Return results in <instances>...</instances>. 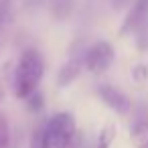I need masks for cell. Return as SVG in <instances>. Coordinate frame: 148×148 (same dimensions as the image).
Instances as JSON below:
<instances>
[{
	"label": "cell",
	"mask_w": 148,
	"mask_h": 148,
	"mask_svg": "<svg viewBox=\"0 0 148 148\" xmlns=\"http://www.w3.org/2000/svg\"><path fill=\"white\" fill-rule=\"evenodd\" d=\"M45 75V61L37 49H27L16 65L14 73V95L18 99L29 97L33 91H37L41 79Z\"/></svg>",
	"instance_id": "6da1fadb"
},
{
	"label": "cell",
	"mask_w": 148,
	"mask_h": 148,
	"mask_svg": "<svg viewBox=\"0 0 148 148\" xmlns=\"http://www.w3.org/2000/svg\"><path fill=\"white\" fill-rule=\"evenodd\" d=\"M29 148H47L45 144V138H43V126L35 128L33 130V136H31V146Z\"/></svg>",
	"instance_id": "30bf717a"
},
{
	"label": "cell",
	"mask_w": 148,
	"mask_h": 148,
	"mask_svg": "<svg viewBox=\"0 0 148 148\" xmlns=\"http://www.w3.org/2000/svg\"><path fill=\"white\" fill-rule=\"evenodd\" d=\"M148 132V106L144 101H140L134 108V120L130 124V134L132 138H140Z\"/></svg>",
	"instance_id": "52a82bcc"
},
{
	"label": "cell",
	"mask_w": 148,
	"mask_h": 148,
	"mask_svg": "<svg viewBox=\"0 0 148 148\" xmlns=\"http://www.w3.org/2000/svg\"><path fill=\"white\" fill-rule=\"evenodd\" d=\"M114 138H116V126L108 124L106 128H101V132L97 136V148H112Z\"/></svg>",
	"instance_id": "ba28073f"
},
{
	"label": "cell",
	"mask_w": 148,
	"mask_h": 148,
	"mask_svg": "<svg viewBox=\"0 0 148 148\" xmlns=\"http://www.w3.org/2000/svg\"><path fill=\"white\" fill-rule=\"evenodd\" d=\"M138 148H148V140H146V142H142V144H138Z\"/></svg>",
	"instance_id": "9a60e30c"
},
{
	"label": "cell",
	"mask_w": 148,
	"mask_h": 148,
	"mask_svg": "<svg viewBox=\"0 0 148 148\" xmlns=\"http://www.w3.org/2000/svg\"><path fill=\"white\" fill-rule=\"evenodd\" d=\"M0 97H2V89H0Z\"/></svg>",
	"instance_id": "2e32d148"
},
{
	"label": "cell",
	"mask_w": 148,
	"mask_h": 148,
	"mask_svg": "<svg viewBox=\"0 0 148 148\" xmlns=\"http://www.w3.org/2000/svg\"><path fill=\"white\" fill-rule=\"evenodd\" d=\"M128 2H130V0H112V8L114 10H120V8L128 6Z\"/></svg>",
	"instance_id": "5bb4252c"
},
{
	"label": "cell",
	"mask_w": 148,
	"mask_h": 148,
	"mask_svg": "<svg viewBox=\"0 0 148 148\" xmlns=\"http://www.w3.org/2000/svg\"><path fill=\"white\" fill-rule=\"evenodd\" d=\"M75 134H77V124L71 112H59L43 126V138L47 148H59L67 144Z\"/></svg>",
	"instance_id": "7a4b0ae2"
},
{
	"label": "cell",
	"mask_w": 148,
	"mask_h": 148,
	"mask_svg": "<svg viewBox=\"0 0 148 148\" xmlns=\"http://www.w3.org/2000/svg\"><path fill=\"white\" fill-rule=\"evenodd\" d=\"M81 69H83V53L77 55V57H73V59H69V61L59 69L57 85H59V87H67L69 83H73V81L77 79V75L81 73Z\"/></svg>",
	"instance_id": "8992f818"
},
{
	"label": "cell",
	"mask_w": 148,
	"mask_h": 148,
	"mask_svg": "<svg viewBox=\"0 0 148 148\" xmlns=\"http://www.w3.org/2000/svg\"><path fill=\"white\" fill-rule=\"evenodd\" d=\"M132 77L136 79V81H146V77H148V69L144 67V65H138V67H134V71H132Z\"/></svg>",
	"instance_id": "4fadbf2b"
},
{
	"label": "cell",
	"mask_w": 148,
	"mask_h": 148,
	"mask_svg": "<svg viewBox=\"0 0 148 148\" xmlns=\"http://www.w3.org/2000/svg\"><path fill=\"white\" fill-rule=\"evenodd\" d=\"M95 93H97V97L110 108V110H114L116 114H128L130 112V108H132V103H130V99L126 97V93H122L120 89H116L114 85H110V83H101V85H97L95 87Z\"/></svg>",
	"instance_id": "277c9868"
},
{
	"label": "cell",
	"mask_w": 148,
	"mask_h": 148,
	"mask_svg": "<svg viewBox=\"0 0 148 148\" xmlns=\"http://www.w3.org/2000/svg\"><path fill=\"white\" fill-rule=\"evenodd\" d=\"M144 23H148V0H136V2L132 4V8L128 10L124 23H122L120 37H124L128 33H134Z\"/></svg>",
	"instance_id": "5b68a950"
},
{
	"label": "cell",
	"mask_w": 148,
	"mask_h": 148,
	"mask_svg": "<svg viewBox=\"0 0 148 148\" xmlns=\"http://www.w3.org/2000/svg\"><path fill=\"white\" fill-rule=\"evenodd\" d=\"M8 18H10V4L8 0H0V27L8 23Z\"/></svg>",
	"instance_id": "7c38bea8"
},
{
	"label": "cell",
	"mask_w": 148,
	"mask_h": 148,
	"mask_svg": "<svg viewBox=\"0 0 148 148\" xmlns=\"http://www.w3.org/2000/svg\"><path fill=\"white\" fill-rule=\"evenodd\" d=\"M114 63V47L108 41H97L83 51V67L89 73H103Z\"/></svg>",
	"instance_id": "3957f363"
},
{
	"label": "cell",
	"mask_w": 148,
	"mask_h": 148,
	"mask_svg": "<svg viewBox=\"0 0 148 148\" xmlns=\"http://www.w3.org/2000/svg\"><path fill=\"white\" fill-rule=\"evenodd\" d=\"M10 144V128H8V120L6 116L0 112V148H8Z\"/></svg>",
	"instance_id": "9c48e42d"
},
{
	"label": "cell",
	"mask_w": 148,
	"mask_h": 148,
	"mask_svg": "<svg viewBox=\"0 0 148 148\" xmlns=\"http://www.w3.org/2000/svg\"><path fill=\"white\" fill-rule=\"evenodd\" d=\"M25 99H29V108L33 110V112H39L41 108H43V95L39 93V91H33L29 97H25Z\"/></svg>",
	"instance_id": "8fae6325"
}]
</instances>
